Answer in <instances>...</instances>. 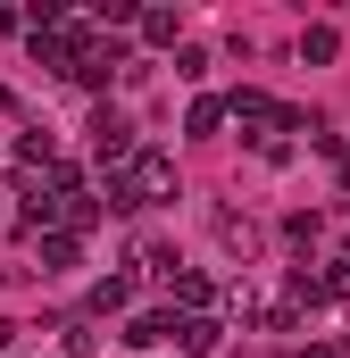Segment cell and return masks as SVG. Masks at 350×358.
Listing matches in <instances>:
<instances>
[{
    "label": "cell",
    "mask_w": 350,
    "mask_h": 358,
    "mask_svg": "<svg viewBox=\"0 0 350 358\" xmlns=\"http://www.w3.org/2000/svg\"><path fill=\"white\" fill-rule=\"evenodd\" d=\"M209 225H217V242H225L234 259H251V250H259V225H251V217H234V208H217Z\"/></svg>",
    "instance_id": "6da1fadb"
},
{
    "label": "cell",
    "mask_w": 350,
    "mask_h": 358,
    "mask_svg": "<svg viewBox=\"0 0 350 358\" xmlns=\"http://www.w3.org/2000/svg\"><path fill=\"white\" fill-rule=\"evenodd\" d=\"M125 142H134V125L100 108V117H92V150H100V159H125Z\"/></svg>",
    "instance_id": "7a4b0ae2"
},
{
    "label": "cell",
    "mask_w": 350,
    "mask_h": 358,
    "mask_svg": "<svg viewBox=\"0 0 350 358\" xmlns=\"http://www.w3.org/2000/svg\"><path fill=\"white\" fill-rule=\"evenodd\" d=\"M217 334H225V325H209V317H192V325H183V350H217Z\"/></svg>",
    "instance_id": "3957f363"
}]
</instances>
